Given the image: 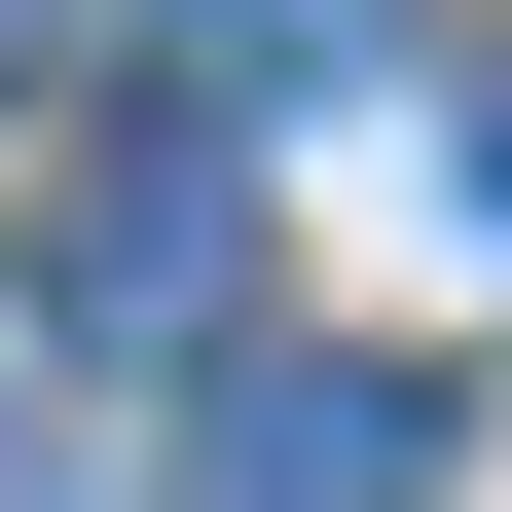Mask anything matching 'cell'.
I'll use <instances>...</instances> for the list:
<instances>
[{
    "label": "cell",
    "mask_w": 512,
    "mask_h": 512,
    "mask_svg": "<svg viewBox=\"0 0 512 512\" xmlns=\"http://www.w3.org/2000/svg\"><path fill=\"white\" fill-rule=\"evenodd\" d=\"M366 37H403V0H183V74H220V110H293V74H366Z\"/></svg>",
    "instance_id": "3"
},
{
    "label": "cell",
    "mask_w": 512,
    "mask_h": 512,
    "mask_svg": "<svg viewBox=\"0 0 512 512\" xmlns=\"http://www.w3.org/2000/svg\"><path fill=\"white\" fill-rule=\"evenodd\" d=\"M74 37H110V0H0V74H74Z\"/></svg>",
    "instance_id": "5"
},
{
    "label": "cell",
    "mask_w": 512,
    "mask_h": 512,
    "mask_svg": "<svg viewBox=\"0 0 512 512\" xmlns=\"http://www.w3.org/2000/svg\"><path fill=\"white\" fill-rule=\"evenodd\" d=\"M220 293H256V183L220 147H110L74 183V330H220Z\"/></svg>",
    "instance_id": "2"
},
{
    "label": "cell",
    "mask_w": 512,
    "mask_h": 512,
    "mask_svg": "<svg viewBox=\"0 0 512 512\" xmlns=\"http://www.w3.org/2000/svg\"><path fill=\"white\" fill-rule=\"evenodd\" d=\"M476 183H512V147H476Z\"/></svg>",
    "instance_id": "6"
},
{
    "label": "cell",
    "mask_w": 512,
    "mask_h": 512,
    "mask_svg": "<svg viewBox=\"0 0 512 512\" xmlns=\"http://www.w3.org/2000/svg\"><path fill=\"white\" fill-rule=\"evenodd\" d=\"M0 512H74V403H0Z\"/></svg>",
    "instance_id": "4"
},
{
    "label": "cell",
    "mask_w": 512,
    "mask_h": 512,
    "mask_svg": "<svg viewBox=\"0 0 512 512\" xmlns=\"http://www.w3.org/2000/svg\"><path fill=\"white\" fill-rule=\"evenodd\" d=\"M183 512H439V366L403 330H256L183 403Z\"/></svg>",
    "instance_id": "1"
}]
</instances>
